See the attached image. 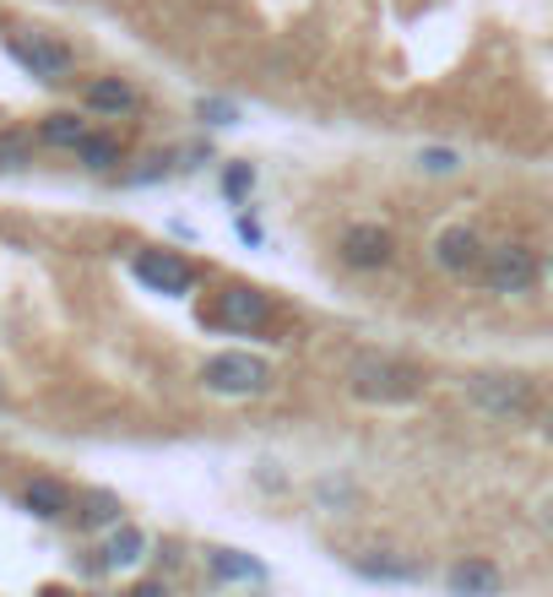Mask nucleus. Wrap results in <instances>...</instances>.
I'll return each mask as SVG.
<instances>
[{
    "instance_id": "obj_1",
    "label": "nucleus",
    "mask_w": 553,
    "mask_h": 597,
    "mask_svg": "<svg viewBox=\"0 0 553 597\" xmlns=\"http://www.w3.org/2000/svg\"><path fill=\"white\" fill-rule=\"evenodd\" d=\"M347 391L358 397V402H413L424 381H418V370L413 364H402V359H385V353H364V359H353V370H347Z\"/></svg>"
},
{
    "instance_id": "obj_2",
    "label": "nucleus",
    "mask_w": 553,
    "mask_h": 597,
    "mask_svg": "<svg viewBox=\"0 0 553 597\" xmlns=\"http://www.w3.org/2000/svg\"><path fill=\"white\" fill-rule=\"evenodd\" d=\"M467 402L488 419H526L537 408L532 397V381L526 375H505V370H477L467 375Z\"/></svg>"
},
{
    "instance_id": "obj_3",
    "label": "nucleus",
    "mask_w": 553,
    "mask_h": 597,
    "mask_svg": "<svg viewBox=\"0 0 553 597\" xmlns=\"http://www.w3.org/2000/svg\"><path fill=\"white\" fill-rule=\"evenodd\" d=\"M201 385L213 397H260L271 391V364L256 353H213L201 364Z\"/></svg>"
},
{
    "instance_id": "obj_4",
    "label": "nucleus",
    "mask_w": 553,
    "mask_h": 597,
    "mask_svg": "<svg viewBox=\"0 0 553 597\" xmlns=\"http://www.w3.org/2000/svg\"><path fill=\"white\" fill-rule=\"evenodd\" d=\"M483 288L488 294H532L537 288V277H543V261H537V251H526V245H500V251H488L483 256Z\"/></svg>"
},
{
    "instance_id": "obj_5",
    "label": "nucleus",
    "mask_w": 553,
    "mask_h": 597,
    "mask_svg": "<svg viewBox=\"0 0 553 597\" xmlns=\"http://www.w3.org/2000/svg\"><path fill=\"white\" fill-rule=\"evenodd\" d=\"M130 272H136V283H147L152 294H169V298L196 294V266L179 256V251H136V256H130Z\"/></svg>"
},
{
    "instance_id": "obj_6",
    "label": "nucleus",
    "mask_w": 553,
    "mask_h": 597,
    "mask_svg": "<svg viewBox=\"0 0 553 597\" xmlns=\"http://www.w3.org/2000/svg\"><path fill=\"white\" fill-rule=\"evenodd\" d=\"M213 321L228 326V332H260L271 321V294L256 288V283H228L213 304Z\"/></svg>"
},
{
    "instance_id": "obj_7",
    "label": "nucleus",
    "mask_w": 553,
    "mask_h": 597,
    "mask_svg": "<svg viewBox=\"0 0 553 597\" xmlns=\"http://www.w3.org/2000/svg\"><path fill=\"white\" fill-rule=\"evenodd\" d=\"M6 55L22 66V71H33L39 82H66V71H71V49L55 39H43V33H22V39H6Z\"/></svg>"
},
{
    "instance_id": "obj_8",
    "label": "nucleus",
    "mask_w": 553,
    "mask_h": 597,
    "mask_svg": "<svg viewBox=\"0 0 553 597\" xmlns=\"http://www.w3.org/2000/svg\"><path fill=\"white\" fill-rule=\"evenodd\" d=\"M342 261L353 266V272H381L396 261V234L385 228V223H353L347 234H342Z\"/></svg>"
},
{
    "instance_id": "obj_9",
    "label": "nucleus",
    "mask_w": 553,
    "mask_h": 597,
    "mask_svg": "<svg viewBox=\"0 0 553 597\" xmlns=\"http://www.w3.org/2000/svg\"><path fill=\"white\" fill-rule=\"evenodd\" d=\"M483 239L472 234L467 223H451V228H440L434 234V266L440 272H451V277H472L477 266H483Z\"/></svg>"
},
{
    "instance_id": "obj_10",
    "label": "nucleus",
    "mask_w": 553,
    "mask_h": 597,
    "mask_svg": "<svg viewBox=\"0 0 553 597\" xmlns=\"http://www.w3.org/2000/svg\"><path fill=\"white\" fill-rule=\"evenodd\" d=\"M82 98L92 115H136V109H141V92H136L126 77H92Z\"/></svg>"
},
{
    "instance_id": "obj_11",
    "label": "nucleus",
    "mask_w": 553,
    "mask_h": 597,
    "mask_svg": "<svg viewBox=\"0 0 553 597\" xmlns=\"http://www.w3.org/2000/svg\"><path fill=\"white\" fill-rule=\"evenodd\" d=\"M98 565L103 570H130V565H141L147 559V532L141 527H130V521H115V532H109V544L98 549Z\"/></svg>"
},
{
    "instance_id": "obj_12",
    "label": "nucleus",
    "mask_w": 553,
    "mask_h": 597,
    "mask_svg": "<svg viewBox=\"0 0 553 597\" xmlns=\"http://www.w3.org/2000/svg\"><path fill=\"white\" fill-rule=\"evenodd\" d=\"M22 511L39 516V521H60V516L71 511V489H66L60 478H33V483L22 489Z\"/></svg>"
},
{
    "instance_id": "obj_13",
    "label": "nucleus",
    "mask_w": 553,
    "mask_h": 597,
    "mask_svg": "<svg viewBox=\"0 0 553 597\" xmlns=\"http://www.w3.org/2000/svg\"><path fill=\"white\" fill-rule=\"evenodd\" d=\"M445 587H451L456 597L462 593L477 597V593H500V587H505V576H500L488 559H462V565H451V570H445Z\"/></svg>"
},
{
    "instance_id": "obj_14",
    "label": "nucleus",
    "mask_w": 553,
    "mask_h": 597,
    "mask_svg": "<svg viewBox=\"0 0 553 597\" xmlns=\"http://www.w3.org/2000/svg\"><path fill=\"white\" fill-rule=\"evenodd\" d=\"M207 570H213V581H266V565L250 559L245 549H207Z\"/></svg>"
},
{
    "instance_id": "obj_15",
    "label": "nucleus",
    "mask_w": 553,
    "mask_h": 597,
    "mask_svg": "<svg viewBox=\"0 0 553 597\" xmlns=\"http://www.w3.org/2000/svg\"><path fill=\"white\" fill-rule=\"evenodd\" d=\"M71 153H77V164L92 169V174H109L115 164H120V141H115V136H92V130H87Z\"/></svg>"
},
{
    "instance_id": "obj_16",
    "label": "nucleus",
    "mask_w": 553,
    "mask_h": 597,
    "mask_svg": "<svg viewBox=\"0 0 553 597\" xmlns=\"http://www.w3.org/2000/svg\"><path fill=\"white\" fill-rule=\"evenodd\" d=\"M87 136V120L82 115H71V109H55V115H43L39 126V141L43 147H77Z\"/></svg>"
},
{
    "instance_id": "obj_17",
    "label": "nucleus",
    "mask_w": 553,
    "mask_h": 597,
    "mask_svg": "<svg viewBox=\"0 0 553 597\" xmlns=\"http://www.w3.org/2000/svg\"><path fill=\"white\" fill-rule=\"evenodd\" d=\"M120 516H126L120 495H109V489H92V495H82V511H77V521H82L87 532H98V527H115Z\"/></svg>"
},
{
    "instance_id": "obj_18",
    "label": "nucleus",
    "mask_w": 553,
    "mask_h": 597,
    "mask_svg": "<svg viewBox=\"0 0 553 597\" xmlns=\"http://www.w3.org/2000/svg\"><path fill=\"white\" fill-rule=\"evenodd\" d=\"M353 570H358L364 581H413V576H418V570L402 565V559H358Z\"/></svg>"
},
{
    "instance_id": "obj_19",
    "label": "nucleus",
    "mask_w": 553,
    "mask_h": 597,
    "mask_svg": "<svg viewBox=\"0 0 553 597\" xmlns=\"http://www.w3.org/2000/svg\"><path fill=\"white\" fill-rule=\"evenodd\" d=\"M33 158V136L22 130H0V169H22Z\"/></svg>"
},
{
    "instance_id": "obj_20",
    "label": "nucleus",
    "mask_w": 553,
    "mask_h": 597,
    "mask_svg": "<svg viewBox=\"0 0 553 597\" xmlns=\"http://www.w3.org/2000/svg\"><path fill=\"white\" fill-rule=\"evenodd\" d=\"M196 120H201V126H234V120H239V104H234V98H196Z\"/></svg>"
},
{
    "instance_id": "obj_21",
    "label": "nucleus",
    "mask_w": 553,
    "mask_h": 597,
    "mask_svg": "<svg viewBox=\"0 0 553 597\" xmlns=\"http://www.w3.org/2000/svg\"><path fill=\"white\" fill-rule=\"evenodd\" d=\"M250 190H256V169H250V164H228V169H223V196H228V202H245Z\"/></svg>"
},
{
    "instance_id": "obj_22",
    "label": "nucleus",
    "mask_w": 553,
    "mask_h": 597,
    "mask_svg": "<svg viewBox=\"0 0 553 597\" xmlns=\"http://www.w3.org/2000/svg\"><path fill=\"white\" fill-rule=\"evenodd\" d=\"M418 169L424 174H456L462 169V153H456V147H424V153H418Z\"/></svg>"
},
{
    "instance_id": "obj_23",
    "label": "nucleus",
    "mask_w": 553,
    "mask_h": 597,
    "mask_svg": "<svg viewBox=\"0 0 553 597\" xmlns=\"http://www.w3.org/2000/svg\"><path fill=\"white\" fill-rule=\"evenodd\" d=\"M315 500H320V506H358V489H353V483H332V478H326V483H315Z\"/></svg>"
},
{
    "instance_id": "obj_24",
    "label": "nucleus",
    "mask_w": 553,
    "mask_h": 597,
    "mask_svg": "<svg viewBox=\"0 0 553 597\" xmlns=\"http://www.w3.org/2000/svg\"><path fill=\"white\" fill-rule=\"evenodd\" d=\"M169 169H174V153H152V158H147V169L130 174V185H152V179H164Z\"/></svg>"
},
{
    "instance_id": "obj_25",
    "label": "nucleus",
    "mask_w": 553,
    "mask_h": 597,
    "mask_svg": "<svg viewBox=\"0 0 553 597\" xmlns=\"http://www.w3.org/2000/svg\"><path fill=\"white\" fill-rule=\"evenodd\" d=\"M234 228H239V239H245V245H250V251H256L260 239H266V234H260V223H256V217H245V213L234 217Z\"/></svg>"
},
{
    "instance_id": "obj_26",
    "label": "nucleus",
    "mask_w": 553,
    "mask_h": 597,
    "mask_svg": "<svg viewBox=\"0 0 553 597\" xmlns=\"http://www.w3.org/2000/svg\"><path fill=\"white\" fill-rule=\"evenodd\" d=\"M537 527H543V532H549V538H553V495H549V500H543V506H537Z\"/></svg>"
},
{
    "instance_id": "obj_27",
    "label": "nucleus",
    "mask_w": 553,
    "mask_h": 597,
    "mask_svg": "<svg viewBox=\"0 0 553 597\" xmlns=\"http://www.w3.org/2000/svg\"><path fill=\"white\" fill-rule=\"evenodd\" d=\"M543 440L553 446V413H543Z\"/></svg>"
},
{
    "instance_id": "obj_28",
    "label": "nucleus",
    "mask_w": 553,
    "mask_h": 597,
    "mask_svg": "<svg viewBox=\"0 0 553 597\" xmlns=\"http://www.w3.org/2000/svg\"><path fill=\"white\" fill-rule=\"evenodd\" d=\"M549 277H553V256H549Z\"/></svg>"
}]
</instances>
